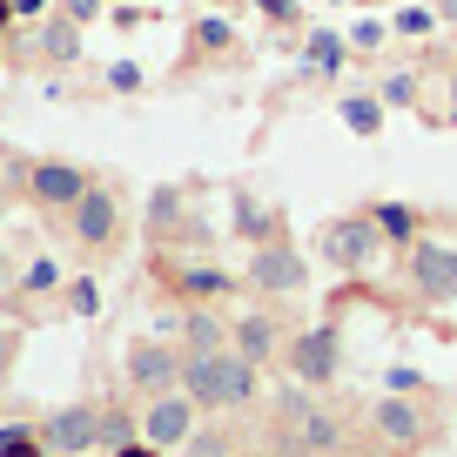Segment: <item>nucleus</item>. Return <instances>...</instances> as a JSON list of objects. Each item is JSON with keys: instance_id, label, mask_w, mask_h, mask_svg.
<instances>
[{"instance_id": "f257e3e1", "label": "nucleus", "mask_w": 457, "mask_h": 457, "mask_svg": "<svg viewBox=\"0 0 457 457\" xmlns=\"http://www.w3.org/2000/svg\"><path fill=\"white\" fill-rule=\"evenodd\" d=\"M262 424H270V457H337V451H350V417L323 390L283 384L276 397H262Z\"/></svg>"}, {"instance_id": "f03ea898", "label": "nucleus", "mask_w": 457, "mask_h": 457, "mask_svg": "<svg viewBox=\"0 0 457 457\" xmlns=\"http://www.w3.org/2000/svg\"><path fill=\"white\" fill-rule=\"evenodd\" d=\"M182 390L195 397L202 417L262 411V370L236 350H182Z\"/></svg>"}, {"instance_id": "7ed1b4c3", "label": "nucleus", "mask_w": 457, "mask_h": 457, "mask_svg": "<svg viewBox=\"0 0 457 457\" xmlns=\"http://www.w3.org/2000/svg\"><path fill=\"white\" fill-rule=\"evenodd\" d=\"M384 236H377V222H370V209H350V215H329L323 228H316V249L310 256L323 262L329 276H343V283H357V276H370L377 270V256H384Z\"/></svg>"}, {"instance_id": "20e7f679", "label": "nucleus", "mask_w": 457, "mask_h": 457, "mask_svg": "<svg viewBox=\"0 0 457 457\" xmlns=\"http://www.w3.org/2000/svg\"><path fill=\"white\" fill-rule=\"evenodd\" d=\"M363 430H370L384 451H397V457H424L430 444L444 437V424H437V411H430V397H377L370 411H363Z\"/></svg>"}, {"instance_id": "39448f33", "label": "nucleus", "mask_w": 457, "mask_h": 457, "mask_svg": "<svg viewBox=\"0 0 457 457\" xmlns=\"http://www.w3.org/2000/svg\"><path fill=\"white\" fill-rule=\"evenodd\" d=\"M61 228H68V243L87 249V256H114L121 249V236H129V209H121V188L114 182H87V195L74 202L68 215H61Z\"/></svg>"}, {"instance_id": "423d86ee", "label": "nucleus", "mask_w": 457, "mask_h": 457, "mask_svg": "<svg viewBox=\"0 0 457 457\" xmlns=\"http://www.w3.org/2000/svg\"><path fill=\"white\" fill-rule=\"evenodd\" d=\"M283 370H289V384H303V390H323L329 397V384L343 377V329L329 323H303V329H289V343H283Z\"/></svg>"}, {"instance_id": "0eeeda50", "label": "nucleus", "mask_w": 457, "mask_h": 457, "mask_svg": "<svg viewBox=\"0 0 457 457\" xmlns=\"http://www.w3.org/2000/svg\"><path fill=\"white\" fill-rule=\"evenodd\" d=\"M403 289H411L417 303H430V310L457 303V243H430V236H417V243L403 249Z\"/></svg>"}, {"instance_id": "6e6552de", "label": "nucleus", "mask_w": 457, "mask_h": 457, "mask_svg": "<svg viewBox=\"0 0 457 457\" xmlns=\"http://www.w3.org/2000/svg\"><path fill=\"white\" fill-rule=\"evenodd\" d=\"M87 182H95V175H87L81 162H61V155H41V162L21 169V195H28L34 209H47V215H68L74 202L87 195Z\"/></svg>"}, {"instance_id": "1a4fd4ad", "label": "nucleus", "mask_w": 457, "mask_h": 457, "mask_svg": "<svg viewBox=\"0 0 457 457\" xmlns=\"http://www.w3.org/2000/svg\"><path fill=\"white\" fill-rule=\"evenodd\" d=\"M121 377H129L135 397H162V390H182V350L169 337H135L121 350Z\"/></svg>"}, {"instance_id": "9d476101", "label": "nucleus", "mask_w": 457, "mask_h": 457, "mask_svg": "<svg viewBox=\"0 0 457 457\" xmlns=\"http://www.w3.org/2000/svg\"><path fill=\"white\" fill-rule=\"evenodd\" d=\"M249 289H256V296H303V289H310V256H303L289 236L249 249Z\"/></svg>"}, {"instance_id": "9b49d317", "label": "nucleus", "mask_w": 457, "mask_h": 457, "mask_svg": "<svg viewBox=\"0 0 457 457\" xmlns=\"http://www.w3.org/2000/svg\"><path fill=\"white\" fill-rule=\"evenodd\" d=\"M162 283H169V296L182 303V310L236 296V276H228L215 256H162Z\"/></svg>"}, {"instance_id": "f8f14e48", "label": "nucleus", "mask_w": 457, "mask_h": 457, "mask_svg": "<svg viewBox=\"0 0 457 457\" xmlns=\"http://www.w3.org/2000/svg\"><path fill=\"white\" fill-rule=\"evenodd\" d=\"M142 444H155L162 457L169 451H182L188 437H195V424H202V411H195V397L188 390H162V397H142Z\"/></svg>"}, {"instance_id": "ddd939ff", "label": "nucleus", "mask_w": 457, "mask_h": 457, "mask_svg": "<svg viewBox=\"0 0 457 457\" xmlns=\"http://www.w3.org/2000/svg\"><path fill=\"white\" fill-rule=\"evenodd\" d=\"M41 424V444L47 457H81V451H101V403H54V411L34 417Z\"/></svg>"}, {"instance_id": "4468645a", "label": "nucleus", "mask_w": 457, "mask_h": 457, "mask_svg": "<svg viewBox=\"0 0 457 457\" xmlns=\"http://www.w3.org/2000/svg\"><path fill=\"white\" fill-rule=\"evenodd\" d=\"M283 343H289V329L276 323L270 310H256V316H228V350L236 357H249L262 370V363H283Z\"/></svg>"}, {"instance_id": "2eb2a0df", "label": "nucleus", "mask_w": 457, "mask_h": 457, "mask_svg": "<svg viewBox=\"0 0 457 457\" xmlns=\"http://www.w3.org/2000/svg\"><path fill=\"white\" fill-rule=\"evenodd\" d=\"M175 350H228V316H215L209 303L175 316Z\"/></svg>"}, {"instance_id": "dca6fc26", "label": "nucleus", "mask_w": 457, "mask_h": 457, "mask_svg": "<svg viewBox=\"0 0 457 457\" xmlns=\"http://www.w3.org/2000/svg\"><path fill=\"white\" fill-rule=\"evenodd\" d=\"M236 236H243L249 249H262V243H276V236H283V215H276L270 202H256L249 188H236Z\"/></svg>"}, {"instance_id": "f3484780", "label": "nucleus", "mask_w": 457, "mask_h": 457, "mask_svg": "<svg viewBox=\"0 0 457 457\" xmlns=\"http://www.w3.org/2000/svg\"><path fill=\"white\" fill-rule=\"evenodd\" d=\"M370 222H377V236H384L397 256L417 243V236H424V215H417L411 202H370Z\"/></svg>"}, {"instance_id": "a211bd4d", "label": "nucleus", "mask_w": 457, "mask_h": 457, "mask_svg": "<svg viewBox=\"0 0 457 457\" xmlns=\"http://www.w3.org/2000/svg\"><path fill=\"white\" fill-rule=\"evenodd\" d=\"M303 74H316V81H337V74H343V41L329 28L310 34V47H303Z\"/></svg>"}, {"instance_id": "6ab92c4d", "label": "nucleus", "mask_w": 457, "mask_h": 457, "mask_svg": "<svg viewBox=\"0 0 457 457\" xmlns=\"http://www.w3.org/2000/svg\"><path fill=\"white\" fill-rule=\"evenodd\" d=\"M337 114H343V129L363 135V142H370V135H384V101H377V95H343Z\"/></svg>"}, {"instance_id": "aec40b11", "label": "nucleus", "mask_w": 457, "mask_h": 457, "mask_svg": "<svg viewBox=\"0 0 457 457\" xmlns=\"http://www.w3.org/2000/svg\"><path fill=\"white\" fill-rule=\"evenodd\" d=\"M182 457H243V444H236V430H222V424H195V437L182 444Z\"/></svg>"}, {"instance_id": "412c9836", "label": "nucleus", "mask_w": 457, "mask_h": 457, "mask_svg": "<svg viewBox=\"0 0 457 457\" xmlns=\"http://www.w3.org/2000/svg\"><path fill=\"white\" fill-rule=\"evenodd\" d=\"M135 437H142V417L121 411V403H101V451H121Z\"/></svg>"}, {"instance_id": "4be33fe9", "label": "nucleus", "mask_w": 457, "mask_h": 457, "mask_svg": "<svg viewBox=\"0 0 457 457\" xmlns=\"http://www.w3.org/2000/svg\"><path fill=\"white\" fill-rule=\"evenodd\" d=\"M61 283H68V276H61V262H54V256H34L28 270L14 276V289H21V296H54Z\"/></svg>"}, {"instance_id": "5701e85b", "label": "nucleus", "mask_w": 457, "mask_h": 457, "mask_svg": "<svg viewBox=\"0 0 457 457\" xmlns=\"http://www.w3.org/2000/svg\"><path fill=\"white\" fill-rule=\"evenodd\" d=\"M0 457H47L41 424H0Z\"/></svg>"}, {"instance_id": "b1692460", "label": "nucleus", "mask_w": 457, "mask_h": 457, "mask_svg": "<svg viewBox=\"0 0 457 457\" xmlns=\"http://www.w3.org/2000/svg\"><path fill=\"white\" fill-rule=\"evenodd\" d=\"M41 54L47 61H74L81 54V28H74V21H47L41 28Z\"/></svg>"}, {"instance_id": "393cba45", "label": "nucleus", "mask_w": 457, "mask_h": 457, "mask_svg": "<svg viewBox=\"0 0 457 457\" xmlns=\"http://www.w3.org/2000/svg\"><path fill=\"white\" fill-rule=\"evenodd\" d=\"M61 303H68V316H101V283L95 276H68V283H61Z\"/></svg>"}, {"instance_id": "a878e982", "label": "nucleus", "mask_w": 457, "mask_h": 457, "mask_svg": "<svg viewBox=\"0 0 457 457\" xmlns=\"http://www.w3.org/2000/svg\"><path fill=\"white\" fill-rule=\"evenodd\" d=\"M188 47H195V54H228L236 34H228V21H195V28H188Z\"/></svg>"}, {"instance_id": "bb28decb", "label": "nucleus", "mask_w": 457, "mask_h": 457, "mask_svg": "<svg viewBox=\"0 0 457 457\" xmlns=\"http://www.w3.org/2000/svg\"><path fill=\"white\" fill-rule=\"evenodd\" d=\"M384 384H390V397H430V377H424V370H411V363H397Z\"/></svg>"}, {"instance_id": "cd10ccee", "label": "nucleus", "mask_w": 457, "mask_h": 457, "mask_svg": "<svg viewBox=\"0 0 457 457\" xmlns=\"http://www.w3.org/2000/svg\"><path fill=\"white\" fill-rule=\"evenodd\" d=\"M377 101H384V108H411V101H417V74H390Z\"/></svg>"}, {"instance_id": "c85d7f7f", "label": "nucleus", "mask_w": 457, "mask_h": 457, "mask_svg": "<svg viewBox=\"0 0 457 457\" xmlns=\"http://www.w3.org/2000/svg\"><path fill=\"white\" fill-rule=\"evenodd\" d=\"M14 363H21V329H14V323H0V384L14 377Z\"/></svg>"}, {"instance_id": "c756f323", "label": "nucleus", "mask_w": 457, "mask_h": 457, "mask_svg": "<svg viewBox=\"0 0 457 457\" xmlns=\"http://www.w3.org/2000/svg\"><path fill=\"white\" fill-rule=\"evenodd\" d=\"M384 21H357V28H350V47H357V54H370V47H384Z\"/></svg>"}, {"instance_id": "7c9ffc66", "label": "nucleus", "mask_w": 457, "mask_h": 457, "mask_svg": "<svg viewBox=\"0 0 457 457\" xmlns=\"http://www.w3.org/2000/svg\"><path fill=\"white\" fill-rule=\"evenodd\" d=\"M108 87H114V95H135V87H142V68H135V61H114V68H108Z\"/></svg>"}, {"instance_id": "2f4dec72", "label": "nucleus", "mask_w": 457, "mask_h": 457, "mask_svg": "<svg viewBox=\"0 0 457 457\" xmlns=\"http://www.w3.org/2000/svg\"><path fill=\"white\" fill-rule=\"evenodd\" d=\"M390 28H397V34H417V41H424V34H430V28H437V21H430V14H424V7H403V14H397V21H390Z\"/></svg>"}, {"instance_id": "473e14b6", "label": "nucleus", "mask_w": 457, "mask_h": 457, "mask_svg": "<svg viewBox=\"0 0 457 457\" xmlns=\"http://www.w3.org/2000/svg\"><path fill=\"white\" fill-rule=\"evenodd\" d=\"M256 7H262L270 21H296V7H289V0H256Z\"/></svg>"}, {"instance_id": "72a5a7b5", "label": "nucleus", "mask_w": 457, "mask_h": 457, "mask_svg": "<svg viewBox=\"0 0 457 457\" xmlns=\"http://www.w3.org/2000/svg\"><path fill=\"white\" fill-rule=\"evenodd\" d=\"M108 457H162V451H155V444H142V437H135V444H121V451H108Z\"/></svg>"}, {"instance_id": "f704fd0d", "label": "nucleus", "mask_w": 457, "mask_h": 457, "mask_svg": "<svg viewBox=\"0 0 457 457\" xmlns=\"http://www.w3.org/2000/svg\"><path fill=\"white\" fill-rule=\"evenodd\" d=\"M7 182H14V162H0V215H7Z\"/></svg>"}, {"instance_id": "c9c22d12", "label": "nucleus", "mask_w": 457, "mask_h": 457, "mask_svg": "<svg viewBox=\"0 0 457 457\" xmlns=\"http://www.w3.org/2000/svg\"><path fill=\"white\" fill-rule=\"evenodd\" d=\"M14 14H47V0H14Z\"/></svg>"}, {"instance_id": "e433bc0d", "label": "nucleus", "mask_w": 457, "mask_h": 457, "mask_svg": "<svg viewBox=\"0 0 457 457\" xmlns=\"http://www.w3.org/2000/svg\"><path fill=\"white\" fill-rule=\"evenodd\" d=\"M7 21H14V0H0V28H7Z\"/></svg>"}, {"instance_id": "4c0bfd02", "label": "nucleus", "mask_w": 457, "mask_h": 457, "mask_svg": "<svg viewBox=\"0 0 457 457\" xmlns=\"http://www.w3.org/2000/svg\"><path fill=\"white\" fill-rule=\"evenodd\" d=\"M337 457H363V451H337Z\"/></svg>"}]
</instances>
